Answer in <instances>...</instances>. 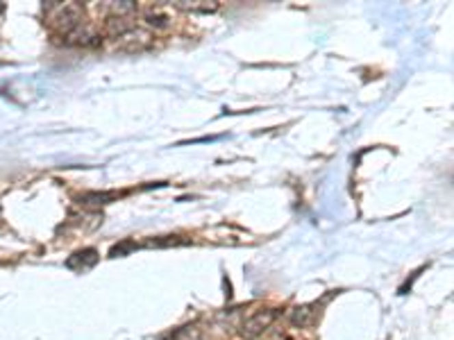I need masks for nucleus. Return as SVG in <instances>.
I'll list each match as a JSON object with an SVG mask.
<instances>
[{
  "mask_svg": "<svg viewBox=\"0 0 454 340\" xmlns=\"http://www.w3.org/2000/svg\"><path fill=\"white\" fill-rule=\"evenodd\" d=\"M275 315H277L275 311H257L255 315H250L248 320L243 322L241 336H243V338H248V340L257 338V336H262L264 331L273 324V320H275Z\"/></svg>",
  "mask_w": 454,
  "mask_h": 340,
  "instance_id": "1",
  "label": "nucleus"
},
{
  "mask_svg": "<svg viewBox=\"0 0 454 340\" xmlns=\"http://www.w3.org/2000/svg\"><path fill=\"white\" fill-rule=\"evenodd\" d=\"M314 306H298L293 311L291 320L295 327H307V324H312L316 320V311H312Z\"/></svg>",
  "mask_w": 454,
  "mask_h": 340,
  "instance_id": "2",
  "label": "nucleus"
}]
</instances>
